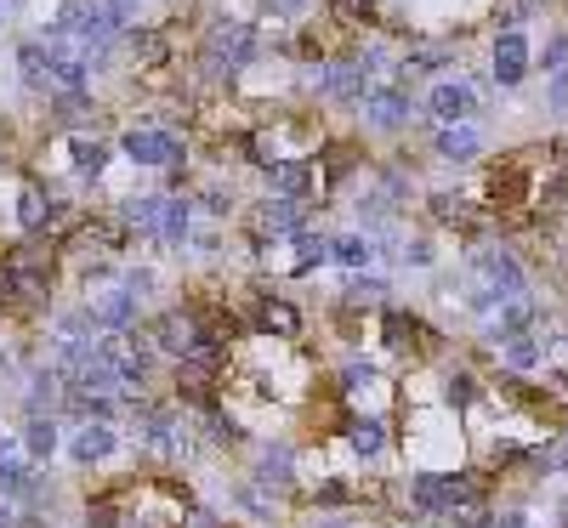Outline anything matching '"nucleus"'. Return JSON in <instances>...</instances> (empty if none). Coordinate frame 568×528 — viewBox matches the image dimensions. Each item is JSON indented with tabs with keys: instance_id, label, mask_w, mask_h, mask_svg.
Here are the masks:
<instances>
[{
	"instance_id": "nucleus-1",
	"label": "nucleus",
	"mask_w": 568,
	"mask_h": 528,
	"mask_svg": "<svg viewBox=\"0 0 568 528\" xmlns=\"http://www.w3.org/2000/svg\"><path fill=\"white\" fill-rule=\"evenodd\" d=\"M52 267H57L52 239L23 233V245L0 256V313H40L52 296Z\"/></svg>"
},
{
	"instance_id": "nucleus-2",
	"label": "nucleus",
	"mask_w": 568,
	"mask_h": 528,
	"mask_svg": "<svg viewBox=\"0 0 568 528\" xmlns=\"http://www.w3.org/2000/svg\"><path fill=\"white\" fill-rule=\"evenodd\" d=\"M262 52H267L262 29L245 18H216L205 29V69L211 74H245L262 63Z\"/></svg>"
},
{
	"instance_id": "nucleus-3",
	"label": "nucleus",
	"mask_w": 568,
	"mask_h": 528,
	"mask_svg": "<svg viewBox=\"0 0 568 528\" xmlns=\"http://www.w3.org/2000/svg\"><path fill=\"white\" fill-rule=\"evenodd\" d=\"M120 159H131L137 171H171V165H188V142L171 131V125H131L120 131Z\"/></svg>"
},
{
	"instance_id": "nucleus-4",
	"label": "nucleus",
	"mask_w": 568,
	"mask_h": 528,
	"mask_svg": "<svg viewBox=\"0 0 568 528\" xmlns=\"http://www.w3.org/2000/svg\"><path fill=\"white\" fill-rule=\"evenodd\" d=\"M358 120L370 125V131H381V137H398V131L415 120V103H409V91L398 86V80H375V86H364V97H358Z\"/></svg>"
},
{
	"instance_id": "nucleus-5",
	"label": "nucleus",
	"mask_w": 568,
	"mask_h": 528,
	"mask_svg": "<svg viewBox=\"0 0 568 528\" xmlns=\"http://www.w3.org/2000/svg\"><path fill=\"white\" fill-rule=\"evenodd\" d=\"M296 228H307V205L302 199H284V194H267L250 205V245L267 250V245H284Z\"/></svg>"
},
{
	"instance_id": "nucleus-6",
	"label": "nucleus",
	"mask_w": 568,
	"mask_h": 528,
	"mask_svg": "<svg viewBox=\"0 0 568 528\" xmlns=\"http://www.w3.org/2000/svg\"><path fill=\"white\" fill-rule=\"evenodd\" d=\"M120 449H125V438H120L114 421H80L69 438H63V455H69L74 472H97V466H108Z\"/></svg>"
},
{
	"instance_id": "nucleus-7",
	"label": "nucleus",
	"mask_w": 568,
	"mask_h": 528,
	"mask_svg": "<svg viewBox=\"0 0 568 528\" xmlns=\"http://www.w3.org/2000/svg\"><path fill=\"white\" fill-rule=\"evenodd\" d=\"M131 245V228L120 222V211L114 216H91V222H74L69 233H63V256H120V250Z\"/></svg>"
},
{
	"instance_id": "nucleus-8",
	"label": "nucleus",
	"mask_w": 568,
	"mask_h": 528,
	"mask_svg": "<svg viewBox=\"0 0 568 528\" xmlns=\"http://www.w3.org/2000/svg\"><path fill=\"white\" fill-rule=\"evenodd\" d=\"M302 80L319 91L324 103H341V108H358V97H364V86H370L364 69H358V57H330V63L319 57V69H307Z\"/></svg>"
},
{
	"instance_id": "nucleus-9",
	"label": "nucleus",
	"mask_w": 568,
	"mask_h": 528,
	"mask_svg": "<svg viewBox=\"0 0 568 528\" xmlns=\"http://www.w3.org/2000/svg\"><path fill=\"white\" fill-rule=\"evenodd\" d=\"M472 279L489 284L500 301H517V296H529V273H523V262H517L506 245H483L478 256H472Z\"/></svg>"
},
{
	"instance_id": "nucleus-10",
	"label": "nucleus",
	"mask_w": 568,
	"mask_h": 528,
	"mask_svg": "<svg viewBox=\"0 0 568 528\" xmlns=\"http://www.w3.org/2000/svg\"><path fill=\"white\" fill-rule=\"evenodd\" d=\"M86 307H91V318H97V330H103V335L137 330V318H142V301L131 296L120 279H108V284H97V290H86Z\"/></svg>"
},
{
	"instance_id": "nucleus-11",
	"label": "nucleus",
	"mask_w": 568,
	"mask_h": 528,
	"mask_svg": "<svg viewBox=\"0 0 568 528\" xmlns=\"http://www.w3.org/2000/svg\"><path fill=\"white\" fill-rule=\"evenodd\" d=\"M267 194H284V199H313V194H324L319 188V159L313 154H284V159H273L267 165Z\"/></svg>"
},
{
	"instance_id": "nucleus-12",
	"label": "nucleus",
	"mask_w": 568,
	"mask_h": 528,
	"mask_svg": "<svg viewBox=\"0 0 568 528\" xmlns=\"http://www.w3.org/2000/svg\"><path fill=\"white\" fill-rule=\"evenodd\" d=\"M296 449H290V443H273L267 438L262 443V455H256V466H250V483H256V489H267V494H290L296 489Z\"/></svg>"
},
{
	"instance_id": "nucleus-13",
	"label": "nucleus",
	"mask_w": 568,
	"mask_h": 528,
	"mask_svg": "<svg viewBox=\"0 0 568 528\" xmlns=\"http://www.w3.org/2000/svg\"><path fill=\"white\" fill-rule=\"evenodd\" d=\"M426 114L438 125H461L478 114V86L472 80H438V86L426 91Z\"/></svg>"
},
{
	"instance_id": "nucleus-14",
	"label": "nucleus",
	"mask_w": 568,
	"mask_h": 528,
	"mask_svg": "<svg viewBox=\"0 0 568 528\" xmlns=\"http://www.w3.org/2000/svg\"><path fill=\"white\" fill-rule=\"evenodd\" d=\"M529 35L523 29H500L495 35V52H489V74H495L500 86H523V74H529Z\"/></svg>"
},
{
	"instance_id": "nucleus-15",
	"label": "nucleus",
	"mask_w": 568,
	"mask_h": 528,
	"mask_svg": "<svg viewBox=\"0 0 568 528\" xmlns=\"http://www.w3.org/2000/svg\"><path fill=\"white\" fill-rule=\"evenodd\" d=\"M114 142H103V137H91V131H74L69 137V165H74V176L80 182H103L108 176V165H114Z\"/></svg>"
},
{
	"instance_id": "nucleus-16",
	"label": "nucleus",
	"mask_w": 568,
	"mask_h": 528,
	"mask_svg": "<svg viewBox=\"0 0 568 528\" xmlns=\"http://www.w3.org/2000/svg\"><path fill=\"white\" fill-rule=\"evenodd\" d=\"M57 409H63V370L40 364L23 375V415H57Z\"/></svg>"
},
{
	"instance_id": "nucleus-17",
	"label": "nucleus",
	"mask_w": 568,
	"mask_h": 528,
	"mask_svg": "<svg viewBox=\"0 0 568 528\" xmlns=\"http://www.w3.org/2000/svg\"><path fill=\"white\" fill-rule=\"evenodd\" d=\"M194 216H199V205H194L188 194H165L160 228H154V245H165V250H188V233H194Z\"/></svg>"
},
{
	"instance_id": "nucleus-18",
	"label": "nucleus",
	"mask_w": 568,
	"mask_h": 528,
	"mask_svg": "<svg viewBox=\"0 0 568 528\" xmlns=\"http://www.w3.org/2000/svg\"><path fill=\"white\" fill-rule=\"evenodd\" d=\"M432 154L444 159V165H472L483 154V131L472 120L461 125H438V137H432Z\"/></svg>"
},
{
	"instance_id": "nucleus-19",
	"label": "nucleus",
	"mask_w": 568,
	"mask_h": 528,
	"mask_svg": "<svg viewBox=\"0 0 568 528\" xmlns=\"http://www.w3.org/2000/svg\"><path fill=\"white\" fill-rule=\"evenodd\" d=\"M63 216H69V211H63V199H52L46 188H35V182L18 194V228L23 233H52Z\"/></svg>"
},
{
	"instance_id": "nucleus-20",
	"label": "nucleus",
	"mask_w": 568,
	"mask_h": 528,
	"mask_svg": "<svg viewBox=\"0 0 568 528\" xmlns=\"http://www.w3.org/2000/svg\"><path fill=\"white\" fill-rule=\"evenodd\" d=\"M256 335H273V341H296L302 335V307L284 296H262L256 301Z\"/></svg>"
},
{
	"instance_id": "nucleus-21",
	"label": "nucleus",
	"mask_w": 568,
	"mask_h": 528,
	"mask_svg": "<svg viewBox=\"0 0 568 528\" xmlns=\"http://www.w3.org/2000/svg\"><path fill=\"white\" fill-rule=\"evenodd\" d=\"M18 438H23V455L35 460V466H52L63 455V426H57V415H29Z\"/></svg>"
},
{
	"instance_id": "nucleus-22",
	"label": "nucleus",
	"mask_w": 568,
	"mask_h": 528,
	"mask_svg": "<svg viewBox=\"0 0 568 528\" xmlns=\"http://www.w3.org/2000/svg\"><path fill=\"white\" fill-rule=\"evenodd\" d=\"M341 438H347V449H353L358 460H381L387 455V421H381V415H347Z\"/></svg>"
},
{
	"instance_id": "nucleus-23",
	"label": "nucleus",
	"mask_w": 568,
	"mask_h": 528,
	"mask_svg": "<svg viewBox=\"0 0 568 528\" xmlns=\"http://www.w3.org/2000/svg\"><path fill=\"white\" fill-rule=\"evenodd\" d=\"M120 46L142 69H165V63H171V35H165V29H125Z\"/></svg>"
},
{
	"instance_id": "nucleus-24",
	"label": "nucleus",
	"mask_w": 568,
	"mask_h": 528,
	"mask_svg": "<svg viewBox=\"0 0 568 528\" xmlns=\"http://www.w3.org/2000/svg\"><path fill=\"white\" fill-rule=\"evenodd\" d=\"M387 290L392 284L381 279V273H370V267H358V273H347V284H341V307L347 313H358V307H387Z\"/></svg>"
},
{
	"instance_id": "nucleus-25",
	"label": "nucleus",
	"mask_w": 568,
	"mask_h": 528,
	"mask_svg": "<svg viewBox=\"0 0 568 528\" xmlns=\"http://www.w3.org/2000/svg\"><path fill=\"white\" fill-rule=\"evenodd\" d=\"M284 245H290V273H296V279H307V273H319V267L330 262V239L313 233V228H296Z\"/></svg>"
},
{
	"instance_id": "nucleus-26",
	"label": "nucleus",
	"mask_w": 568,
	"mask_h": 528,
	"mask_svg": "<svg viewBox=\"0 0 568 528\" xmlns=\"http://www.w3.org/2000/svg\"><path fill=\"white\" fill-rule=\"evenodd\" d=\"M330 262L347 267V273H358V267H375V233H364V228L336 233V239H330Z\"/></svg>"
},
{
	"instance_id": "nucleus-27",
	"label": "nucleus",
	"mask_w": 568,
	"mask_h": 528,
	"mask_svg": "<svg viewBox=\"0 0 568 528\" xmlns=\"http://www.w3.org/2000/svg\"><path fill=\"white\" fill-rule=\"evenodd\" d=\"M160 211H165V194H131L120 205V222L137 239H154V228H160Z\"/></svg>"
},
{
	"instance_id": "nucleus-28",
	"label": "nucleus",
	"mask_w": 568,
	"mask_h": 528,
	"mask_svg": "<svg viewBox=\"0 0 568 528\" xmlns=\"http://www.w3.org/2000/svg\"><path fill=\"white\" fill-rule=\"evenodd\" d=\"M500 358H506L512 370H540V364H546V335L540 330L506 335V341H500Z\"/></svg>"
},
{
	"instance_id": "nucleus-29",
	"label": "nucleus",
	"mask_w": 568,
	"mask_h": 528,
	"mask_svg": "<svg viewBox=\"0 0 568 528\" xmlns=\"http://www.w3.org/2000/svg\"><path fill=\"white\" fill-rule=\"evenodd\" d=\"M18 80L35 91V97H52V63H46V46H40V40H29L18 52Z\"/></svg>"
},
{
	"instance_id": "nucleus-30",
	"label": "nucleus",
	"mask_w": 568,
	"mask_h": 528,
	"mask_svg": "<svg viewBox=\"0 0 568 528\" xmlns=\"http://www.w3.org/2000/svg\"><path fill=\"white\" fill-rule=\"evenodd\" d=\"M353 171H358V154L347 148V142H330V148L319 154V188H324V194H336Z\"/></svg>"
},
{
	"instance_id": "nucleus-31",
	"label": "nucleus",
	"mask_w": 568,
	"mask_h": 528,
	"mask_svg": "<svg viewBox=\"0 0 568 528\" xmlns=\"http://www.w3.org/2000/svg\"><path fill=\"white\" fill-rule=\"evenodd\" d=\"M426 216L432 222H444V228H472V199L466 194H426Z\"/></svg>"
},
{
	"instance_id": "nucleus-32",
	"label": "nucleus",
	"mask_w": 568,
	"mask_h": 528,
	"mask_svg": "<svg viewBox=\"0 0 568 528\" xmlns=\"http://www.w3.org/2000/svg\"><path fill=\"white\" fill-rule=\"evenodd\" d=\"M449 63H455L449 46H409L404 63H398V80H409V74H444Z\"/></svg>"
},
{
	"instance_id": "nucleus-33",
	"label": "nucleus",
	"mask_w": 568,
	"mask_h": 528,
	"mask_svg": "<svg viewBox=\"0 0 568 528\" xmlns=\"http://www.w3.org/2000/svg\"><path fill=\"white\" fill-rule=\"evenodd\" d=\"M375 381H381V370H375L370 358H353V364H347V370H341V398H364V392L375 387Z\"/></svg>"
},
{
	"instance_id": "nucleus-34",
	"label": "nucleus",
	"mask_w": 568,
	"mask_h": 528,
	"mask_svg": "<svg viewBox=\"0 0 568 528\" xmlns=\"http://www.w3.org/2000/svg\"><path fill=\"white\" fill-rule=\"evenodd\" d=\"M444 404H449V409L478 404V375H472V370H449V375H444Z\"/></svg>"
},
{
	"instance_id": "nucleus-35",
	"label": "nucleus",
	"mask_w": 568,
	"mask_h": 528,
	"mask_svg": "<svg viewBox=\"0 0 568 528\" xmlns=\"http://www.w3.org/2000/svg\"><path fill=\"white\" fill-rule=\"evenodd\" d=\"M199 211L211 216V222H228L233 211H239V199H233V188H222V182H216V188H205V194L194 199Z\"/></svg>"
},
{
	"instance_id": "nucleus-36",
	"label": "nucleus",
	"mask_w": 568,
	"mask_h": 528,
	"mask_svg": "<svg viewBox=\"0 0 568 528\" xmlns=\"http://www.w3.org/2000/svg\"><path fill=\"white\" fill-rule=\"evenodd\" d=\"M444 517H449V528H495V517H489L483 500H461V506H449Z\"/></svg>"
},
{
	"instance_id": "nucleus-37",
	"label": "nucleus",
	"mask_w": 568,
	"mask_h": 528,
	"mask_svg": "<svg viewBox=\"0 0 568 528\" xmlns=\"http://www.w3.org/2000/svg\"><path fill=\"white\" fill-rule=\"evenodd\" d=\"M188 250H194V256H222V222H211V216H205V222H194Z\"/></svg>"
},
{
	"instance_id": "nucleus-38",
	"label": "nucleus",
	"mask_w": 568,
	"mask_h": 528,
	"mask_svg": "<svg viewBox=\"0 0 568 528\" xmlns=\"http://www.w3.org/2000/svg\"><path fill=\"white\" fill-rule=\"evenodd\" d=\"M120 284H125V290H131L137 301H148L154 290H160V273H154V267L142 262V267H125V273H120Z\"/></svg>"
},
{
	"instance_id": "nucleus-39",
	"label": "nucleus",
	"mask_w": 568,
	"mask_h": 528,
	"mask_svg": "<svg viewBox=\"0 0 568 528\" xmlns=\"http://www.w3.org/2000/svg\"><path fill=\"white\" fill-rule=\"evenodd\" d=\"M86 528H125V517L108 494H97V500H86Z\"/></svg>"
},
{
	"instance_id": "nucleus-40",
	"label": "nucleus",
	"mask_w": 568,
	"mask_h": 528,
	"mask_svg": "<svg viewBox=\"0 0 568 528\" xmlns=\"http://www.w3.org/2000/svg\"><path fill=\"white\" fill-rule=\"evenodd\" d=\"M330 18H341V23H370L375 6H370V0H330Z\"/></svg>"
},
{
	"instance_id": "nucleus-41",
	"label": "nucleus",
	"mask_w": 568,
	"mask_h": 528,
	"mask_svg": "<svg viewBox=\"0 0 568 528\" xmlns=\"http://www.w3.org/2000/svg\"><path fill=\"white\" fill-rule=\"evenodd\" d=\"M182 528H228V517H222V511H211V506H194V500H188V511H182Z\"/></svg>"
},
{
	"instance_id": "nucleus-42",
	"label": "nucleus",
	"mask_w": 568,
	"mask_h": 528,
	"mask_svg": "<svg viewBox=\"0 0 568 528\" xmlns=\"http://www.w3.org/2000/svg\"><path fill=\"white\" fill-rule=\"evenodd\" d=\"M404 262L409 267H432V262H438V245H432V239H409V245H404Z\"/></svg>"
},
{
	"instance_id": "nucleus-43",
	"label": "nucleus",
	"mask_w": 568,
	"mask_h": 528,
	"mask_svg": "<svg viewBox=\"0 0 568 528\" xmlns=\"http://www.w3.org/2000/svg\"><path fill=\"white\" fill-rule=\"evenodd\" d=\"M546 108H557V114L568 108V63H563L557 74H551V86H546Z\"/></svg>"
},
{
	"instance_id": "nucleus-44",
	"label": "nucleus",
	"mask_w": 568,
	"mask_h": 528,
	"mask_svg": "<svg viewBox=\"0 0 568 528\" xmlns=\"http://www.w3.org/2000/svg\"><path fill=\"white\" fill-rule=\"evenodd\" d=\"M563 63H568V35H557V40L546 46V57H540V69H546V74H557Z\"/></svg>"
},
{
	"instance_id": "nucleus-45",
	"label": "nucleus",
	"mask_w": 568,
	"mask_h": 528,
	"mask_svg": "<svg viewBox=\"0 0 568 528\" xmlns=\"http://www.w3.org/2000/svg\"><path fill=\"white\" fill-rule=\"evenodd\" d=\"M273 6V18H307L313 12V0H267Z\"/></svg>"
},
{
	"instance_id": "nucleus-46",
	"label": "nucleus",
	"mask_w": 568,
	"mask_h": 528,
	"mask_svg": "<svg viewBox=\"0 0 568 528\" xmlns=\"http://www.w3.org/2000/svg\"><path fill=\"white\" fill-rule=\"evenodd\" d=\"M103 6L114 12V18H125V23H131V18H142V0H103Z\"/></svg>"
},
{
	"instance_id": "nucleus-47",
	"label": "nucleus",
	"mask_w": 568,
	"mask_h": 528,
	"mask_svg": "<svg viewBox=\"0 0 568 528\" xmlns=\"http://www.w3.org/2000/svg\"><path fill=\"white\" fill-rule=\"evenodd\" d=\"M495 528H529V517H523V511H506V517H500Z\"/></svg>"
},
{
	"instance_id": "nucleus-48",
	"label": "nucleus",
	"mask_w": 568,
	"mask_h": 528,
	"mask_svg": "<svg viewBox=\"0 0 568 528\" xmlns=\"http://www.w3.org/2000/svg\"><path fill=\"white\" fill-rule=\"evenodd\" d=\"M313 528H353V523H341V517H330V523H313Z\"/></svg>"
},
{
	"instance_id": "nucleus-49",
	"label": "nucleus",
	"mask_w": 568,
	"mask_h": 528,
	"mask_svg": "<svg viewBox=\"0 0 568 528\" xmlns=\"http://www.w3.org/2000/svg\"><path fill=\"white\" fill-rule=\"evenodd\" d=\"M563 528H568V506H563Z\"/></svg>"
},
{
	"instance_id": "nucleus-50",
	"label": "nucleus",
	"mask_w": 568,
	"mask_h": 528,
	"mask_svg": "<svg viewBox=\"0 0 568 528\" xmlns=\"http://www.w3.org/2000/svg\"><path fill=\"white\" fill-rule=\"evenodd\" d=\"M0 23H6V12H0Z\"/></svg>"
}]
</instances>
